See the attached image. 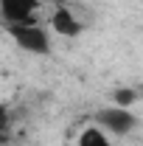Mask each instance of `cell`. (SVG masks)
<instances>
[{"label":"cell","mask_w":143,"mask_h":146,"mask_svg":"<svg viewBox=\"0 0 143 146\" xmlns=\"http://www.w3.org/2000/svg\"><path fill=\"white\" fill-rule=\"evenodd\" d=\"M51 28H54V34L65 36V39H76L84 31V23L73 14V9L68 3H59L54 9V14H51Z\"/></svg>","instance_id":"4"},{"label":"cell","mask_w":143,"mask_h":146,"mask_svg":"<svg viewBox=\"0 0 143 146\" xmlns=\"http://www.w3.org/2000/svg\"><path fill=\"white\" fill-rule=\"evenodd\" d=\"M76 146H112V141H109V135L101 127L93 124V127H84L81 132H79Z\"/></svg>","instance_id":"5"},{"label":"cell","mask_w":143,"mask_h":146,"mask_svg":"<svg viewBox=\"0 0 143 146\" xmlns=\"http://www.w3.org/2000/svg\"><path fill=\"white\" fill-rule=\"evenodd\" d=\"M6 34L11 42H17L31 56H48L51 54V31L42 23H20V25H6Z\"/></svg>","instance_id":"1"},{"label":"cell","mask_w":143,"mask_h":146,"mask_svg":"<svg viewBox=\"0 0 143 146\" xmlns=\"http://www.w3.org/2000/svg\"><path fill=\"white\" fill-rule=\"evenodd\" d=\"M138 101H140V93H138V87H118V90H112V104H115V107H126V110H132Z\"/></svg>","instance_id":"6"},{"label":"cell","mask_w":143,"mask_h":146,"mask_svg":"<svg viewBox=\"0 0 143 146\" xmlns=\"http://www.w3.org/2000/svg\"><path fill=\"white\" fill-rule=\"evenodd\" d=\"M138 115L132 112V110L126 107H104L95 112V127H101L107 135H118V138H124V135H129V132H135L138 129Z\"/></svg>","instance_id":"2"},{"label":"cell","mask_w":143,"mask_h":146,"mask_svg":"<svg viewBox=\"0 0 143 146\" xmlns=\"http://www.w3.org/2000/svg\"><path fill=\"white\" fill-rule=\"evenodd\" d=\"M42 3L39 0H0V20L3 25H20V23H39Z\"/></svg>","instance_id":"3"},{"label":"cell","mask_w":143,"mask_h":146,"mask_svg":"<svg viewBox=\"0 0 143 146\" xmlns=\"http://www.w3.org/2000/svg\"><path fill=\"white\" fill-rule=\"evenodd\" d=\"M9 127H11V112H9V104L0 101V138H6Z\"/></svg>","instance_id":"7"}]
</instances>
